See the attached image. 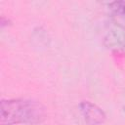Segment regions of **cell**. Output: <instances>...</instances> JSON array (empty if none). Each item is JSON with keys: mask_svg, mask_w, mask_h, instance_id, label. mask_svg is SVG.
<instances>
[{"mask_svg": "<svg viewBox=\"0 0 125 125\" xmlns=\"http://www.w3.org/2000/svg\"><path fill=\"white\" fill-rule=\"evenodd\" d=\"M45 118V106L35 100L9 99L0 103V125H34Z\"/></svg>", "mask_w": 125, "mask_h": 125, "instance_id": "obj_1", "label": "cell"}, {"mask_svg": "<svg viewBox=\"0 0 125 125\" xmlns=\"http://www.w3.org/2000/svg\"><path fill=\"white\" fill-rule=\"evenodd\" d=\"M109 9L116 16L125 19V1H114L109 3Z\"/></svg>", "mask_w": 125, "mask_h": 125, "instance_id": "obj_4", "label": "cell"}, {"mask_svg": "<svg viewBox=\"0 0 125 125\" xmlns=\"http://www.w3.org/2000/svg\"><path fill=\"white\" fill-rule=\"evenodd\" d=\"M79 108L84 120L89 125H100L103 124L106 119L104 111L91 102L85 101L80 103Z\"/></svg>", "mask_w": 125, "mask_h": 125, "instance_id": "obj_2", "label": "cell"}, {"mask_svg": "<svg viewBox=\"0 0 125 125\" xmlns=\"http://www.w3.org/2000/svg\"><path fill=\"white\" fill-rule=\"evenodd\" d=\"M104 41L110 48L125 49V30L118 25L109 26Z\"/></svg>", "mask_w": 125, "mask_h": 125, "instance_id": "obj_3", "label": "cell"}]
</instances>
